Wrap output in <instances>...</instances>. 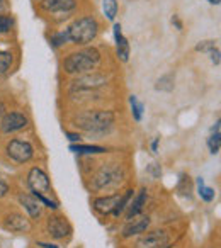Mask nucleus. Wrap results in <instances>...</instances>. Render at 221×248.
<instances>
[{
	"mask_svg": "<svg viewBox=\"0 0 221 248\" xmlns=\"http://www.w3.org/2000/svg\"><path fill=\"white\" fill-rule=\"evenodd\" d=\"M77 126L87 133H107L114 124L110 110H87L77 117Z\"/></svg>",
	"mask_w": 221,
	"mask_h": 248,
	"instance_id": "nucleus-1",
	"label": "nucleus"
},
{
	"mask_svg": "<svg viewBox=\"0 0 221 248\" xmlns=\"http://www.w3.org/2000/svg\"><path fill=\"white\" fill-rule=\"evenodd\" d=\"M100 62V53L95 48H87L83 51L72 53L68 58L63 62V68L70 75H75V73H89L99 65Z\"/></svg>",
	"mask_w": 221,
	"mask_h": 248,
	"instance_id": "nucleus-2",
	"label": "nucleus"
},
{
	"mask_svg": "<svg viewBox=\"0 0 221 248\" xmlns=\"http://www.w3.org/2000/svg\"><path fill=\"white\" fill-rule=\"evenodd\" d=\"M68 39L75 45H89L99 32V24L94 17H80L66 29Z\"/></svg>",
	"mask_w": 221,
	"mask_h": 248,
	"instance_id": "nucleus-3",
	"label": "nucleus"
},
{
	"mask_svg": "<svg viewBox=\"0 0 221 248\" xmlns=\"http://www.w3.org/2000/svg\"><path fill=\"white\" fill-rule=\"evenodd\" d=\"M123 177H125V170H123V167L114 165V163H110V165H104L102 169L94 175L92 189L94 190H102V189H107V187H114L121 182Z\"/></svg>",
	"mask_w": 221,
	"mask_h": 248,
	"instance_id": "nucleus-4",
	"label": "nucleus"
},
{
	"mask_svg": "<svg viewBox=\"0 0 221 248\" xmlns=\"http://www.w3.org/2000/svg\"><path fill=\"white\" fill-rule=\"evenodd\" d=\"M5 152H7L9 158L17 163L29 162L32 158V155H34V148H32L31 143L22 141V140H12V141H9Z\"/></svg>",
	"mask_w": 221,
	"mask_h": 248,
	"instance_id": "nucleus-5",
	"label": "nucleus"
},
{
	"mask_svg": "<svg viewBox=\"0 0 221 248\" xmlns=\"http://www.w3.org/2000/svg\"><path fill=\"white\" fill-rule=\"evenodd\" d=\"M28 184L34 192V196H49L51 194V184H49L48 175L38 167L31 169L28 175Z\"/></svg>",
	"mask_w": 221,
	"mask_h": 248,
	"instance_id": "nucleus-6",
	"label": "nucleus"
},
{
	"mask_svg": "<svg viewBox=\"0 0 221 248\" xmlns=\"http://www.w3.org/2000/svg\"><path fill=\"white\" fill-rule=\"evenodd\" d=\"M28 126V117L24 114L19 112H9L5 116H2V124H0V129L5 135H11V133L21 131Z\"/></svg>",
	"mask_w": 221,
	"mask_h": 248,
	"instance_id": "nucleus-7",
	"label": "nucleus"
},
{
	"mask_svg": "<svg viewBox=\"0 0 221 248\" xmlns=\"http://www.w3.org/2000/svg\"><path fill=\"white\" fill-rule=\"evenodd\" d=\"M106 85V77L102 75H97V73H92V75H83L80 78H77L75 82L72 83V90H79V92H90V90H95L99 87Z\"/></svg>",
	"mask_w": 221,
	"mask_h": 248,
	"instance_id": "nucleus-8",
	"label": "nucleus"
},
{
	"mask_svg": "<svg viewBox=\"0 0 221 248\" xmlns=\"http://www.w3.org/2000/svg\"><path fill=\"white\" fill-rule=\"evenodd\" d=\"M138 248H167L169 247V234L165 231H152L140 238Z\"/></svg>",
	"mask_w": 221,
	"mask_h": 248,
	"instance_id": "nucleus-9",
	"label": "nucleus"
},
{
	"mask_svg": "<svg viewBox=\"0 0 221 248\" xmlns=\"http://www.w3.org/2000/svg\"><path fill=\"white\" fill-rule=\"evenodd\" d=\"M46 228H48V233L56 240H62V238L68 236L70 233V224L62 216H49Z\"/></svg>",
	"mask_w": 221,
	"mask_h": 248,
	"instance_id": "nucleus-10",
	"label": "nucleus"
},
{
	"mask_svg": "<svg viewBox=\"0 0 221 248\" xmlns=\"http://www.w3.org/2000/svg\"><path fill=\"white\" fill-rule=\"evenodd\" d=\"M4 226L7 228V230L14 231V233H26V231H29L31 224H29V221L26 219L22 214L12 213L4 219Z\"/></svg>",
	"mask_w": 221,
	"mask_h": 248,
	"instance_id": "nucleus-11",
	"label": "nucleus"
},
{
	"mask_svg": "<svg viewBox=\"0 0 221 248\" xmlns=\"http://www.w3.org/2000/svg\"><path fill=\"white\" fill-rule=\"evenodd\" d=\"M114 41H116V53H118L121 62H128L129 58V43L123 36L121 24H114Z\"/></svg>",
	"mask_w": 221,
	"mask_h": 248,
	"instance_id": "nucleus-12",
	"label": "nucleus"
},
{
	"mask_svg": "<svg viewBox=\"0 0 221 248\" xmlns=\"http://www.w3.org/2000/svg\"><path fill=\"white\" fill-rule=\"evenodd\" d=\"M41 7L48 12H70L77 7L75 0H43Z\"/></svg>",
	"mask_w": 221,
	"mask_h": 248,
	"instance_id": "nucleus-13",
	"label": "nucleus"
},
{
	"mask_svg": "<svg viewBox=\"0 0 221 248\" xmlns=\"http://www.w3.org/2000/svg\"><path fill=\"white\" fill-rule=\"evenodd\" d=\"M19 201H21V204L24 206V209L28 211L29 216H31L32 219H36V217L41 216V202L36 199V196L21 194V196H19Z\"/></svg>",
	"mask_w": 221,
	"mask_h": 248,
	"instance_id": "nucleus-14",
	"label": "nucleus"
},
{
	"mask_svg": "<svg viewBox=\"0 0 221 248\" xmlns=\"http://www.w3.org/2000/svg\"><path fill=\"white\" fill-rule=\"evenodd\" d=\"M148 226H150V219H148V217H142V219H131L125 226V230H123V236L129 238V236H133V234L145 233Z\"/></svg>",
	"mask_w": 221,
	"mask_h": 248,
	"instance_id": "nucleus-15",
	"label": "nucleus"
},
{
	"mask_svg": "<svg viewBox=\"0 0 221 248\" xmlns=\"http://www.w3.org/2000/svg\"><path fill=\"white\" fill-rule=\"evenodd\" d=\"M119 199V194H114V196L109 197H99V199L94 201V207L99 211L100 214H109L114 211V206Z\"/></svg>",
	"mask_w": 221,
	"mask_h": 248,
	"instance_id": "nucleus-16",
	"label": "nucleus"
},
{
	"mask_svg": "<svg viewBox=\"0 0 221 248\" xmlns=\"http://www.w3.org/2000/svg\"><path fill=\"white\" fill-rule=\"evenodd\" d=\"M145 202H146V190L143 189L142 192L138 194V196L133 199V202L129 204V211H128V216H126V219L128 221H131L133 217H136L140 213L143 211V206H145Z\"/></svg>",
	"mask_w": 221,
	"mask_h": 248,
	"instance_id": "nucleus-17",
	"label": "nucleus"
},
{
	"mask_svg": "<svg viewBox=\"0 0 221 248\" xmlns=\"http://www.w3.org/2000/svg\"><path fill=\"white\" fill-rule=\"evenodd\" d=\"M70 152L79 153V155H100V153H106L107 150L94 145H70Z\"/></svg>",
	"mask_w": 221,
	"mask_h": 248,
	"instance_id": "nucleus-18",
	"label": "nucleus"
},
{
	"mask_svg": "<svg viewBox=\"0 0 221 248\" xmlns=\"http://www.w3.org/2000/svg\"><path fill=\"white\" fill-rule=\"evenodd\" d=\"M102 9L106 17L109 21H114L116 14H118V2L116 0H102Z\"/></svg>",
	"mask_w": 221,
	"mask_h": 248,
	"instance_id": "nucleus-19",
	"label": "nucleus"
},
{
	"mask_svg": "<svg viewBox=\"0 0 221 248\" xmlns=\"http://www.w3.org/2000/svg\"><path fill=\"white\" fill-rule=\"evenodd\" d=\"M131 197H133V190H128V192H126L123 197L119 196V199H118V202H116L112 214H114V216H119V214H121L123 211H125L126 207L129 206V201H131Z\"/></svg>",
	"mask_w": 221,
	"mask_h": 248,
	"instance_id": "nucleus-20",
	"label": "nucleus"
},
{
	"mask_svg": "<svg viewBox=\"0 0 221 248\" xmlns=\"http://www.w3.org/2000/svg\"><path fill=\"white\" fill-rule=\"evenodd\" d=\"M197 187H199V189H197V192H199V197L203 201H206V202H211V201L214 199V190L211 189V187H206L204 186V180L201 179H197Z\"/></svg>",
	"mask_w": 221,
	"mask_h": 248,
	"instance_id": "nucleus-21",
	"label": "nucleus"
},
{
	"mask_svg": "<svg viewBox=\"0 0 221 248\" xmlns=\"http://www.w3.org/2000/svg\"><path fill=\"white\" fill-rule=\"evenodd\" d=\"M157 90H163V92H172L174 90V75H163L162 78H158L155 85Z\"/></svg>",
	"mask_w": 221,
	"mask_h": 248,
	"instance_id": "nucleus-22",
	"label": "nucleus"
},
{
	"mask_svg": "<svg viewBox=\"0 0 221 248\" xmlns=\"http://www.w3.org/2000/svg\"><path fill=\"white\" fill-rule=\"evenodd\" d=\"M129 104H131V109H133V117H135L136 121H142V117H143V104L138 100V97H136V95L129 97Z\"/></svg>",
	"mask_w": 221,
	"mask_h": 248,
	"instance_id": "nucleus-23",
	"label": "nucleus"
},
{
	"mask_svg": "<svg viewBox=\"0 0 221 248\" xmlns=\"http://www.w3.org/2000/svg\"><path fill=\"white\" fill-rule=\"evenodd\" d=\"M207 146H209V152L213 155L220 153V146H221V138H220V133H213V135L207 138Z\"/></svg>",
	"mask_w": 221,
	"mask_h": 248,
	"instance_id": "nucleus-24",
	"label": "nucleus"
},
{
	"mask_svg": "<svg viewBox=\"0 0 221 248\" xmlns=\"http://www.w3.org/2000/svg\"><path fill=\"white\" fill-rule=\"evenodd\" d=\"M11 63H12V55H11V53L2 51V49H0V72H5V70H9Z\"/></svg>",
	"mask_w": 221,
	"mask_h": 248,
	"instance_id": "nucleus-25",
	"label": "nucleus"
},
{
	"mask_svg": "<svg viewBox=\"0 0 221 248\" xmlns=\"http://www.w3.org/2000/svg\"><path fill=\"white\" fill-rule=\"evenodd\" d=\"M12 24H14L12 17H9V16H0V32H9Z\"/></svg>",
	"mask_w": 221,
	"mask_h": 248,
	"instance_id": "nucleus-26",
	"label": "nucleus"
},
{
	"mask_svg": "<svg viewBox=\"0 0 221 248\" xmlns=\"http://www.w3.org/2000/svg\"><path fill=\"white\" fill-rule=\"evenodd\" d=\"M218 48L216 46V41H201L199 45L196 46L197 51H204V53H209L211 49Z\"/></svg>",
	"mask_w": 221,
	"mask_h": 248,
	"instance_id": "nucleus-27",
	"label": "nucleus"
},
{
	"mask_svg": "<svg viewBox=\"0 0 221 248\" xmlns=\"http://www.w3.org/2000/svg\"><path fill=\"white\" fill-rule=\"evenodd\" d=\"M65 41H68V32H60V34H55L51 38V43H53V46H56V48H58V46H62L63 43Z\"/></svg>",
	"mask_w": 221,
	"mask_h": 248,
	"instance_id": "nucleus-28",
	"label": "nucleus"
},
{
	"mask_svg": "<svg viewBox=\"0 0 221 248\" xmlns=\"http://www.w3.org/2000/svg\"><path fill=\"white\" fill-rule=\"evenodd\" d=\"M146 172H148L153 179H158V177L162 175V169H160L158 163H150V165L146 167Z\"/></svg>",
	"mask_w": 221,
	"mask_h": 248,
	"instance_id": "nucleus-29",
	"label": "nucleus"
},
{
	"mask_svg": "<svg viewBox=\"0 0 221 248\" xmlns=\"http://www.w3.org/2000/svg\"><path fill=\"white\" fill-rule=\"evenodd\" d=\"M209 56H211V62L214 63V65H220V49L218 48H214V49H211L209 51Z\"/></svg>",
	"mask_w": 221,
	"mask_h": 248,
	"instance_id": "nucleus-30",
	"label": "nucleus"
},
{
	"mask_svg": "<svg viewBox=\"0 0 221 248\" xmlns=\"http://www.w3.org/2000/svg\"><path fill=\"white\" fill-rule=\"evenodd\" d=\"M7 192H9V186L4 182V179L0 177V199H2L4 196H7Z\"/></svg>",
	"mask_w": 221,
	"mask_h": 248,
	"instance_id": "nucleus-31",
	"label": "nucleus"
},
{
	"mask_svg": "<svg viewBox=\"0 0 221 248\" xmlns=\"http://www.w3.org/2000/svg\"><path fill=\"white\" fill-rule=\"evenodd\" d=\"M66 136H68V140H70V141H73V143L80 141V135H77V133H66Z\"/></svg>",
	"mask_w": 221,
	"mask_h": 248,
	"instance_id": "nucleus-32",
	"label": "nucleus"
},
{
	"mask_svg": "<svg viewBox=\"0 0 221 248\" xmlns=\"http://www.w3.org/2000/svg\"><path fill=\"white\" fill-rule=\"evenodd\" d=\"M38 247H43V248H58L56 245H51V243H43V241H39Z\"/></svg>",
	"mask_w": 221,
	"mask_h": 248,
	"instance_id": "nucleus-33",
	"label": "nucleus"
},
{
	"mask_svg": "<svg viewBox=\"0 0 221 248\" xmlns=\"http://www.w3.org/2000/svg\"><path fill=\"white\" fill-rule=\"evenodd\" d=\"M158 141H160V138H157L155 141L152 143V150H153V153H157V146H158Z\"/></svg>",
	"mask_w": 221,
	"mask_h": 248,
	"instance_id": "nucleus-34",
	"label": "nucleus"
},
{
	"mask_svg": "<svg viewBox=\"0 0 221 248\" xmlns=\"http://www.w3.org/2000/svg\"><path fill=\"white\" fill-rule=\"evenodd\" d=\"M5 7H7V4H5V0H0V14L5 11Z\"/></svg>",
	"mask_w": 221,
	"mask_h": 248,
	"instance_id": "nucleus-35",
	"label": "nucleus"
},
{
	"mask_svg": "<svg viewBox=\"0 0 221 248\" xmlns=\"http://www.w3.org/2000/svg\"><path fill=\"white\" fill-rule=\"evenodd\" d=\"M4 114H5V106L2 102H0V117L4 116Z\"/></svg>",
	"mask_w": 221,
	"mask_h": 248,
	"instance_id": "nucleus-36",
	"label": "nucleus"
},
{
	"mask_svg": "<svg viewBox=\"0 0 221 248\" xmlns=\"http://www.w3.org/2000/svg\"><path fill=\"white\" fill-rule=\"evenodd\" d=\"M207 2H209V4H213V5H220L221 0H207Z\"/></svg>",
	"mask_w": 221,
	"mask_h": 248,
	"instance_id": "nucleus-37",
	"label": "nucleus"
}]
</instances>
